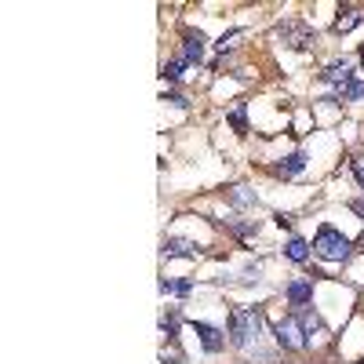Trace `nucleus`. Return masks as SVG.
I'll return each instance as SVG.
<instances>
[{
  "instance_id": "nucleus-1",
  "label": "nucleus",
  "mask_w": 364,
  "mask_h": 364,
  "mask_svg": "<svg viewBox=\"0 0 364 364\" xmlns=\"http://www.w3.org/2000/svg\"><path fill=\"white\" fill-rule=\"evenodd\" d=\"M262 339V314L259 310H233L230 314V343L237 350H252Z\"/></svg>"
},
{
  "instance_id": "nucleus-2",
  "label": "nucleus",
  "mask_w": 364,
  "mask_h": 364,
  "mask_svg": "<svg viewBox=\"0 0 364 364\" xmlns=\"http://www.w3.org/2000/svg\"><path fill=\"white\" fill-rule=\"evenodd\" d=\"M314 255L324 259V262H346L353 255V240L336 226H321L317 237H314Z\"/></svg>"
},
{
  "instance_id": "nucleus-3",
  "label": "nucleus",
  "mask_w": 364,
  "mask_h": 364,
  "mask_svg": "<svg viewBox=\"0 0 364 364\" xmlns=\"http://www.w3.org/2000/svg\"><path fill=\"white\" fill-rule=\"evenodd\" d=\"M273 339H277L281 350H302L306 346V331H302V321L299 317H284L273 324Z\"/></svg>"
},
{
  "instance_id": "nucleus-4",
  "label": "nucleus",
  "mask_w": 364,
  "mask_h": 364,
  "mask_svg": "<svg viewBox=\"0 0 364 364\" xmlns=\"http://www.w3.org/2000/svg\"><path fill=\"white\" fill-rule=\"evenodd\" d=\"M193 331H197V339L208 353H223L226 350V331H219L215 324H208V321H193Z\"/></svg>"
},
{
  "instance_id": "nucleus-5",
  "label": "nucleus",
  "mask_w": 364,
  "mask_h": 364,
  "mask_svg": "<svg viewBox=\"0 0 364 364\" xmlns=\"http://www.w3.org/2000/svg\"><path fill=\"white\" fill-rule=\"evenodd\" d=\"M284 295H288V302L295 306V314H302V310H310V302H314V281H306V277H299V281H291L288 288H284Z\"/></svg>"
},
{
  "instance_id": "nucleus-6",
  "label": "nucleus",
  "mask_w": 364,
  "mask_h": 364,
  "mask_svg": "<svg viewBox=\"0 0 364 364\" xmlns=\"http://www.w3.org/2000/svg\"><path fill=\"white\" fill-rule=\"evenodd\" d=\"M281 37H288L291 48H299V51H310L314 41H317V29L302 26V22H288V26H281Z\"/></svg>"
},
{
  "instance_id": "nucleus-7",
  "label": "nucleus",
  "mask_w": 364,
  "mask_h": 364,
  "mask_svg": "<svg viewBox=\"0 0 364 364\" xmlns=\"http://www.w3.org/2000/svg\"><path fill=\"white\" fill-rule=\"evenodd\" d=\"M182 58L193 66V63H204V33L200 29H186L182 33Z\"/></svg>"
},
{
  "instance_id": "nucleus-8",
  "label": "nucleus",
  "mask_w": 364,
  "mask_h": 364,
  "mask_svg": "<svg viewBox=\"0 0 364 364\" xmlns=\"http://www.w3.org/2000/svg\"><path fill=\"white\" fill-rule=\"evenodd\" d=\"M161 252L168 259H197V245H193V240H186V237H168Z\"/></svg>"
},
{
  "instance_id": "nucleus-9",
  "label": "nucleus",
  "mask_w": 364,
  "mask_h": 364,
  "mask_svg": "<svg viewBox=\"0 0 364 364\" xmlns=\"http://www.w3.org/2000/svg\"><path fill=\"white\" fill-rule=\"evenodd\" d=\"M321 80H324V84L343 87L346 80H353V63H350V58H339V63H331V66L321 73Z\"/></svg>"
},
{
  "instance_id": "nucleus-10",
  "label": "nucleus",
  "mask_w": 364,
  "mask_h": 364,
  "mask_svg": "<svg viewBox=\"0 0 364 364\" xmlns=\"http://www.w3.org/2000/svg\"><path fill=\"white\" fill-rule=\"evenodd\" d=\"M306 171V154H302V149H295V154H288L281 164H277V175L281 178H295V175H302Z\"/></svg>"
},
{
  "instance_id": "nucleus-11",
  "label": "nucleus",
  "mask_w": 364,
  "mask_h": 364,
  "mask_svg": "<svg viewBox=\"0 0 364 364\" xmlns=\"http://www.w3.org/2000/svg\"><path fill=\"white\" fill-rule=\"evenodd\" d=\"M357 99H364V80H346L343 87H336V95H331L328 102H357Z\"/></svg>"
},
{
  "instance_id": "nucleus-12",
  "label": "nucleus",
  "mask_w": 364,
  "mask_h": 364,
  "mask_svg": "<svg viewBox=\"0 0 364 364\" xmlns=\"http://www.w3.org/2000/svg\"><path fill=\"white\" fill-rule=\"evenodd\" d=\"M284 259H291V262H310V245L302 237H288V245H284Z\"/></svg>"
},
{
  "instance_id": "nucleus-13",
  "label": "nucleus",
  "mask_w": 364,
  "mask_h": 364,
  "mask_svg": "<svg viewBox=\"0 0 364 364\" xmlns=\"http://www.w3.org/2000/svg\"><path fill=\"white\" fill-rule=\"evenodd\" d=\"M230 204H233V208H255V204H259V197H255V190H252V186H245V182H240V186H233V190H230Z\"/></svg>"
},
{
  "instance_id": "nucleus-14",
  "label": "nucleus",
  "mask_w": 364,
  "mask_h": 364,
  "mask_svg": "<svg viewBox=\"0 0 364 364\" xmlns=\"http://www.w3.org/2000/svg\"><path fill=\"white\" fill-rule=\"evenodd\" d=\"M364 22V11L360 8H339V18H336V29H339V33H350V29H357Z\"/></svg>"
},
{
  "instance_id": "nucleus-15",
  "label": "nucleus",
  "mask_w": 364,
  "mask_h": 364,
  "mask_svg": "<svg viewBox=\"0 0 364 364\" xmlns=\"http://www.w3.org/2000/svg\"><path fill=\"white\" fill-rule=\"evenodd\" d=\"M226 120H230V128H233L237 135H245V132H248V106H245V102H237V106L230 109Z\"/></svg>"
},
{
  "instance_id": "nucleus-16",
  "label": "nucleus",
  "mask_w": 364,
  "mask_h": 364,
  "mask_svg": "<svg viewBox=\"0 0 364 364\" xmlns=\"http://www.w3.org/2000/svg\"><path fill=\"white\" fill-rule=\"evenodd\" d=\"M186 66H190V63H186V58H182V55H178V58H171V63H164V70H161V77H164L168 84H175V80L182 77V70H186Z\"/></svg>"
},
{
  "instance_id": "nucleus-17",
  "label": "nucleus",
  "mask_w": 364,
  "mask_h": 364,
  "mask_svg": "<svg viewBox=\"0 0 364 364\" xmlns=\"http://www.w3.org/2000/svg\"><path fill=\"white\" fill-rule=\"evenodd\" d=\"M226 226H230V233H237V237H252V233H259V223H255V219H248V223H237V219H230Z\"/></svg>"
},
{
  "instance_id": "nucleus-18",
  "label": "nucleus",
  "mask_w": 364,
  "mask_h": 364,
  "mask_svg": "<svg viewBox=\"0 0 364 364\" xmlns=\"http://www.w3.org/2000/svg\"><path fill=\"white\" fill-rule=\"evenodd\" d=\"M161 331H164L168 339H175V331H178V317H175V314H171V317H164V321H161Z\"/></svg>"
},
{
  "instance_id": "nucleus-19",
  "label": "nucleus",
  "mask_w": 364,
  "mask_h": 364,
  "mask_svg": "<svg viewBox=\"0 0 364 364\" xmlns=\"http://www.w3.org/2000/svg\"><path fill=\"white\" fill-rule=\"evenodd\" d=\"M240 33H245V29H230V33H226V37H223V41H219V51H223V55H226V51H230V48H233V41H237V37H240Z\"/></svg>"
},
{
  "instance_id": "nucleus-20",
  "label": "nucleus",
  "mask_w": 364,
  "mask_h": 364,
  "mask_svg": "<svg viewBox=\"0 0 364 364\" xmlns=\"http://www.w3.org/2000/svg\"><path fill=\"white\" fill-rule=\"evenodd\" d=\"M168 102H171L175 109H190V99H186V95H178V91H168Z\"/></svg>"
},
{
  "instance_id": "nucleus-21",
  "label": "nucleus",
  "mask_w": 364,
  "mask_h": 364,
  "mask_svg": "<svg viewBox=\"0 0 364 364\" xmlns=\"http://www.w3.org/2000/svg\"><path fill=\"white\" fill-rule=\"evenodd\" d=\"M193 291V281H175V288H171V295H182V299H186Z\"/></svg>"
},
{
  "instance_id": "nucleus-22",
  "label": "nucleus",
  "mask_w": 364,
  "mask_h": 364,
  "mask_svg": "<svg viewBox=\"0 0 364 364\" xmlns=\"http://www.w3.org/2000/svg\"><path fill=\"white\" fill-rule=\"evenodd\" d=\"M353 175H357V182H360V190H364V164H353Z\"/></svg>"
},
{
  "instance_id": "nucleus-23",
  "label": "nucleus",
  "mask_w": 364,
  "mask_h": 364,
  "mask_svg": "<svg viewBox=\"0 0 364 364\" xmlns=\"http://www.w3.org/2000/svg\"><path fill=\"white\" fill-rule=\"evenodd\" d=\"M350 208H353V211H357V215H364V200H353V204H350Z\"/></svg>"
},
{
  "instance_id": "nucleus-24",
  "label": "nucleus",
  "mask_w": 364,
  "mask_h": 364,
  "mask_svg": "<svg viewBox=\"0 0 364 364\" xmlns=\"http://www.w3.org/2000/svg\"><path fill=\"white\" fill-rule=\"evenodd\" d=\"M360 66H364V44H360Z\"/></svg>"
}]
</instances>
